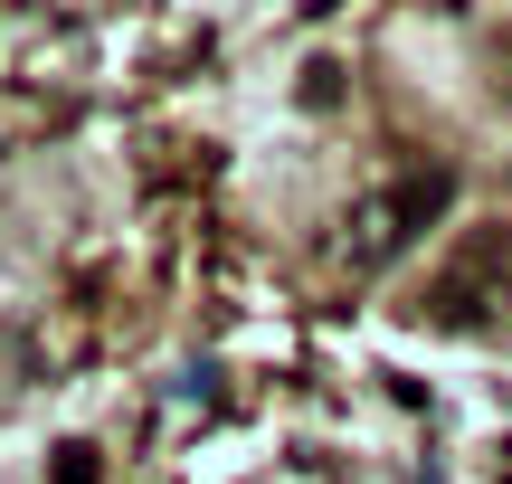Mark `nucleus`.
<instances>
[{
    "instance_id": "nucleus-1",
    "label": "nucleus",
    "mask_w": 512,
    "mask_h": 484,
    "mask_svg": "<svg viewBox=\"0 0 512 484\" xmlns=\"http://www.w3.org/2000/svg\"><path fill=\"white\" fill-rule=\"evenodd\" d=\"M437 209H446V171H418V181H408V200H399V228H389V238H418Z\"/></svg>"
},
{
    "instance_id": "nucleus-2",
    "label": "nucleus",
    "mask_w": 512,
    "mask_h": 484,
    "mask_svg": "<svg viewBox=\"0 0 512 484\" xmlns=\"http://www.w3.org/2000/svg\"><path fill=\"white\" fill-rule=\"evenodd\" d=\"M57 484H95V447H57Z\"/></svg>"
}]
</instances>
